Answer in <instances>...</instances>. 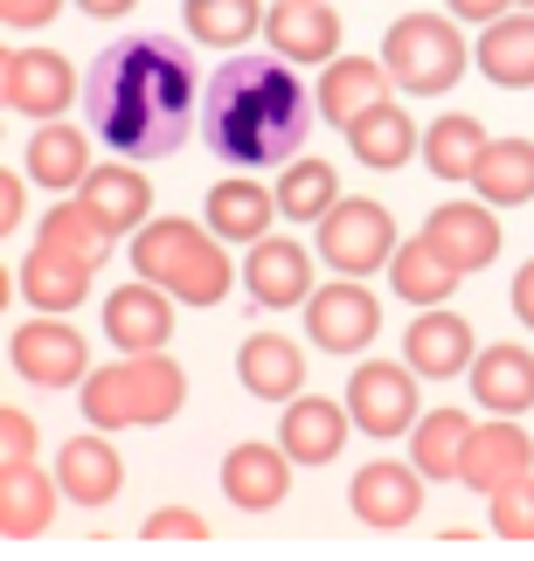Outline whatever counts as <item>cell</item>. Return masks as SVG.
<instances>
[{"instance_id":"23","label":"cell","mask_w":534,"mask_h":561,"mask_svg":"<svg viewBox=\"0 0 534 561\" xmlns=\"http://www.w3.org/2000/svg\"><path fill=\"white\" fill-rule=\"evenodd\" d=\"M56 485L70 506H112L125 485V458L104 437H70L56 450Z\"/></svg>"},{"instance_id":"19","label":"cell","mask_w":534,"mask_h":561,"mask_svg":"<svg viewBox=\"0 0 534 561\" xmlns=\"http://www.w3.org/2000/svg\"><path fill=\"white\" fill-rule=\"evenodd\" d=\"M223 492L243 513H271L292 492V450L285 444H237L223 458Z\"/></svg>"},{"instance_id":"34","label":"cell","mask_w":534,"mask_h":561,"mask_svg":"<svg viewBox=\"0 0 534 561\" xmlns=\"http://www.w3.org/2000/svg\"><path fill=\"white\" fill-rule=\"evenodd\" d=\"M35 243H49V250H63V256H77V264H91V271H98L104 256H112V243H118V236L104 229V222H98V215L83 208V202H56L49 215H42Z\"/></svg>"},{"instance_id":"27","label":"cell","mask_w":534,"mask_h":561,"mask_svg":"<svg viewBox=\"0 0 534 561\" xmlns=\"http://www.w3.org/2000/svg\"><path fill=\"white\" fill-rule=\"evenodd\" d=\"M473 396L493 409V416H521V409H534V354L514 347V340L473 354Z\"/></svg>"},{"instance_id":"37","label":"cell","mask_w":534,"mask_h":561,"mask_svg":"<svg viewBox=\"0 0 534 561\" xmlns=\"http://www.w3.org/2000/svg\"><path fill=\"white\" fill-rule=\"evenodd\" d=\"M333 202H340V181L327 160H292L277 174V215H292V222H319Z\"/></svg>"},{"instance_id":"22","label":"cell","mask_w":534,"mask_h":561,"mask_svg":"<svg viewBox=\"0 0 534 561\" xmlns=\"http://www.w3.org/2000/svg\"><path fill=\"white\" fill-rule=\"evenodd\" d=\"M348 409L327 402V396H292L285 402V423H277V444L292 450V465H333L340 444H348Z\"/></svg>"},{"instance_id":"43","label":"cell","mask_w":534,"mask_h":561,"mask_svg":"<svg viewBox=\"0 0 534 561\" xmlns=\"http://www.w3.org/2000/svg\"><path fill=\"white\" fill-rule=\"evenodd\" d=\"M21 215H29V187H21L14 174H0V229H14Z\"/></svg>"},{"instance_id":"26","label":"cell","mask_w":534,"mask_h":561,"mask_svg":"<svg viewBox=\"0 0 534 561\" xmlns=\"http://www.w3.org/2000/svg\"><path fill=\"white\" fill-rule=\"evenodd\" d=\"M473 62L500 83V91H534V8L486 21V35H479Z\"/></svg>"},{"instance_id":"1","label":"cell","mask_w":534,"mask_h":561,"mask_svg":"<svg viewBox=\"0 0 534 561\" xmlns=\"http://www.w3.org/2000/svg\"><path fill=\"white\" fill-rule=\"evenodd\" d=\"M83 104H91V133L118 160H160L188 139L195 77H188V56L167 35H133L91 62Z\"/></svg>"},{"instance_id":"15","label":"cell","mask_w":534,"mask_h":561,"mask_svg":"<svg viewBox=\"0 0 534 561\" xmlns=\"http://www.w3.org/2000/svg\"><path fill=\"white\" fill-rule=\"evenodd\" d=\"M473 327H465L458 312H438V306H423V319L410 333H402V360L423 375V381H458V375H473Z\"/></svg>"},{"instance_id":"25","label":"cell","mask_w":534,"mask_h":561,"mask_svg":"<svg viewBox=\"0 0 534 561\" xmlns=\"http://www.w3.org/2000/svg\"><path fill=\"white\" fill-rule=\"evenodd\" d=\"M91 264H77V256H63L49 243H35L21 256V298H29L35 312H77L83 298H91Z\"/></svg>"},{"instance_id":"16","label":"cell","mask_w":534,"mask_h":561,"mask_svg":"<svg viewBox=\"0 0 534 561\" xmlns=\"http://www.w3.org/2000/svg\"><path fill=\"white\" fill-rule=\"evenodd\" d=\"M527 471H534V437H527L514 416H500V423H479L473 430V450H465V471H458V479L493 500L500 485L527 479Z\"/></svg>"},{"instance_id":"14","label":"cell","mask_w":534,"mask_h":561,"mask_svg":"<svg viewBox=\"0 0 534 561\" xmlns=\"http://www.w3.org/2000/svg\"><path fill=\"white\" fill-rule=\"evenodd\" d=\"M264 42L285 62H333L340 56V14L327 0H277L264 14Z\"/></svg>"},{"instance_id":"9","label":"cell","mask_w":534,"mask_h":561,"mask_svg":"<svg viewBox=\"0 0 534 561\" xmlns=\"http://www.w3.org/2000/svg\"><path fill=\"white\" fill-rule=\"evenodd\" d=\"M306 333H313V347H327V354H361L368 340L382 333V306H375V291L361 285V277H340V285H319L306 298Z\"/></svg>"},{"instance_id":"44","label":"cell","mask_w":534,"mask_h":561,"mask_svg":"<svg viewBox=\"0 0 534 561\" xmlns=\"http://www.w3.org/2000/svg\"><path fill=\"white\" fill-rule=\"evenodd\" d=\"M514 319H521V327L534 333V256H527V264L514 271Z\"/></svg>"},{"instance_id":"36","label":"cell","mask_w":534,"mask_h":561,"mask_svg":"<svg viewBox=\"0 0 534 561\" xmlns=\"http://www.w3.org/2000/svg\"><path fill=\"white\" fill-rule=\"evenodd\" d=\"M181 14H188V35H195L202 49H243V42L264 28L258 0H181Z\"/></svg>"},{"instance_id":"8","label":"cell","mask_w":534,"mask_h":561,"mask_svg":"<svg viewBox=\"0 0 534 561\" xmlns=\"http://www.w3.org/2000/svg\"><path fill=\"white\" fill-rule=\"evenodd\" d=\"M8 360H14V375L35 381V388H70V381L91 375V347H83L77 327H63V312H42L29 327H14Z\"/></svg>"},{"instance_id":"41","label":"cell","mask_w":534,"mask_h":561,"mask_svg":"<svg viewBox=\"0 0 534 561\" xmlns=\"http://www.w3.org/2000/svg\"><path fill=\"white\" fill-rule=\"evenodd\" d=\"M63 0H0V21L8 28H42V21H56Z\"/></svg>"},{"instance_id":"21","label":"cell","mask_w":534,"mask_h":561,"mask_svg":"<svg viewBox=\"0 0 534 561\" xmlns=\"http://www.w3.org/2000/svg\"><path fill=\"white\" fill-rule=\"evenodd\" d=\"M243 285H250L258 306H306L313 298V256L298 250L292 236H264V243H250Z\"/></svg>"},{"instance_id":"20","label":"cell","mask_w":534,"mask_h":561,"mask_svg":"<svg viewBox=\"0 0 534 561\" xmlns=\"http://www.w3.org/2000/svg\"><path fill=\"white\" fill-rule=\"evenodd\" d=\"M389 62H368V56H348V62H327V77H319V91H313V104H319V118L327 125H340V133H348V125L361 118V112H375L382 98H389Z\"/></svg>"},{"instance_id":"5","label":"cell","mask_w":534,"mask_h":561,"mask_svg":"<svg viewBox=\"0 0 534 561\" xmlns=\"http://www.w3.org/2000/svg\"><path fill=\"white\" fill-rule=\"evenodd\" d=\"M382 62H389V77L410 98H444L465 77L473 49H465V35H458L452 14H402L396 28L382 35Z\"/></svg>"},{"instance_id":"18","label":"cell","mask_w":534,"mask_h":561,"mask_svg":"<svg viewBox=\"0 0 534 561\" xmlns=\"http://www.w3.org/2000/svg\"><path fill=\"white\" fill-rule=\"evenodd\" d=\"M77 202L91 208V215H98V222L112 229V236L154 222V181H146L139 167H125V160L91 167V174H83V187H77Z\"/></svg>"},{"instance_id":"6","label":"cell","mask_w":534,"mask_h":561,"mask_svg":"<svg viewBox=\"0 0 534 561\" xmlns=\"http://www.w3.org/2000/svg\"><path fill=\"white\" fill-rule=\"evenodd\" d=\"M417 368L410 360H361L354 381H348V416L361 437H375V444H389V437H410L417 430Z\"/></svg>"},{"instance_id":"45","label":"cell","mask_w":534,"mask_h":561,"mask_svg":"<svg viewBox=\"0 0 534 561\" xmlns=\"http://www.w3.org/2000/svg\"><path fill=\"white\" fill-rule=\"evenodd\" d=\"M77 8H83V14H98V21H118V14H133L139 0H77Z\"/></svg>"},{"instance_id":"17","label":"cell","mask_w":534,"mask_h":561,"mask_svg":"<svg viewBox=\"0 0 534 561\" xmlns=\"http://www.w3.org/2000/svg\"><path fill=\"white\" fill-rule=\"evenodd\" d=\"M56 500L63 485L49 479V471H35V458H8L0 465V541H35L42 527L56 520Z\"/></svg>"},{"instance_id":"33","label":"cell","mask_w":534,"mask_h":561,"mask_svg":"<svg viewBox=\"0 0 534 561\" xmlns=\"http://www.w3.org/2000/svg\"><path fill=\"white\" fill-rule=\"evenodd\" d=\"M486 146H493L486 125L473 112H452V118H438L431 133H423V167H431L438 181H473V167H479Z\"/></svg>"},{"instance_id":"40","label":"cell","mask_w":534,"mask_h":561,"mask_svg":"<svg viewBox=\"0 0 534 561\" xmlns=\"http://www.w3.org/2000/svg\"><path fill=\"white\" fill-rule=\"evenodd\" d=\"M0 458H35V416H21L14 402L0 409Z\"/></svg>"},{"instance_id":"24","label":"cell","mask_w":534,"mask_h":561,"mask_svg":"<svg viewBox=\"0 0 534 561\" xmlns=\"http://www.w3.org/2000/svg\"><path fill=\"white\" fill-rule=\"evenodd\" d=\"M208 229L223 236V243H264L271 236V215H277V187H258L250 174H229L208 187Z\"/></svg>"},{"instance_id":"39","label":"cell","mask_w":534,"mask_h":561,"mask_svg":"<svg viewBox=\"0 0 534 561\" xmlns=\"http://www.w3.org/2000/svg\"><path fill=\"white\" fill-rule=\"evenodd\" d=\"M146 541H208V520L188 513V506H167V513L146 520Z\"/></svg>"},{"instance_id":"38","label":"cell","mask_w":534,"mask_h":561,"mask_svg":"<svg viewBox=\"0 0 534 561\" xmlns=\"http://www.w3.org/2000/svg\"><path fill=\"white\" fill-rule=\"evenodd\" d=\"M493 534L500 541H534V471L493 492Z\"/></svg>"},{"instance_id":"28","label":"cell","mask_w":534,"mask_h":561,"mask_svg":"<svg viewBox=\"0 0 534 561\" xmlns=\"http://www.w3.org/2000/svg\"><path fill=\"white\" fill-rule=\"evenodd\" d=\"M237 375H243L250 396H264V402H292L298 388H306V354H298L285 333H250V340H243V354H237Z\"/></svg>"},{"instance_id":"13","label":"cell","mask_w":534,"mask_h":561,"mask_svg":"<svg viewBox=\"0 0 534 561\" xmlns=\"http://www.w3.org/2000/svg\"><path fill=\"white\" fill-rule=\"evenodd\" d=\"M354 520L361 527H410L423 513V471L417 465H396V458H375L354 471Z\"/></svg>"},{"instance_id":"30","label":"cell","mask_w":534,"mask_h":561,"mask_svg":"<svg viewBox=\"0 0 534 561\" xmlns=\"http://www.w3.org/2000/svg\"><path fill=\"white\" fill-rule=\"evenodd\" d=\"M473 416L465 409H431V416H417L410 430V465L423 479H458L465 471V450H473Z\"/></svg>"},{"instance_id":"4","label":"cell","mask_w":534,"mask_h":561,"mask_svg":"<svg viewBox=\"0 0 534 561\" xmlns=\"http://www.w3.org/2000/svg\"><path fill=\"white\" fill-rule=\"evenodd\" d=\"M83 423L91 430H133V423H167L188 402V375L167 354H118L112 368L83 375Z\"/></svg>"},{"instance_id":"12","label":"cell","mask_w":534,"mask_h":561,"mask_svg":"<svg viewBox=\"0 0 534 561\" xmlns=\"http://www.w3.org/2000/svg\"><path fill=\"white\" fill-rule=\"evenodd\" d=\"M104 340H112L118 354H160L167 340H174V291L160 285H118L104 298Z\"/></svg>"},{"instance_id":"3","label":"cell","mask_w":534,"mask_h":561,"mask_svg":"<svg viewBox=\"0 0 534 561\" xmlns=\"http://www.w3.org/2000/svg\"><path fill=\"white\" fill-rule=\"evenodd\" d=\"M133 271L146 277V285L174 291L181 306H223L229 285H237L223 236L208 222H181V215L133 229Z\"/></svg>"},{"instance_id":"2","label":"cell","mask_w":534,"mask_h":561,"mask_svg":"<svg viewBox=\"0 0 534 561\" xmlns=\"http://www.w3.org/2000/svg\"><path fill=\"white\" fill-rule=\"evenodd\" d=\"M298 62L285 56H237L208 77L202 98V139L208 153L229 160L237 174H258V167H292V153L306 146V91H298Z\"/></svg>"},{"instance_id":"32","label":"cell","mask_w":534,"mask_h":561,"mask_svg":"<svg viewBox=\"0 0 534 561\" xmlns=\"http://www.w3.org/2000/svg\"><path fill=\"white\" fill-rule=\"evenodd\" d=\"M473 187H479V202H493V208L534 202V139H493L473 167Z\"/></svg>"},{"instance_id":"10","label":"cell","mask_w":534,"mask_h":561,"mask_svg":"<svg viewBox=\"0 0 534 561\" xmlns=\"http://www.w3.org/2000/svg\"><path fill=\"white\" fill-rule=\"evenodd\" d=\"M0 98L21 118H63L77 98V70L56 49H8V62H0Z\"/></svg>"},{"instance_id":"29","label":"cell","mask_w":534,"mask_h":561,"mask_svg":"<svg viewBox=\"0 0 534 561\" xmlns=\"http://www.w3.org/2000/svg\"><path fill=\"white\" fill-rule=\"evenodd\" d=\"M348 146H354V160H361V167H375V174H396V167L410 160V153H423V139H417L410 112H402V104H389V98L348 125Z\"/></svg>"},{"instance_id":"46","label":"cell","mask_w":534,"mask_h":561,"mask_svg":"<svg viewBox=\"0 0 534 561\" xmlns=\"http://www.w3.org/2000/svg\"><path fill=\"white\" fill-rule=\"evenodd\" d=\"M521 8H534V0H521Z\"/></svg>"},{"instance_id":"42","label":"cell","mask_w":534,"mask_h":561,"mask_svg":"<svg viewBox=\"0 0 534 561\" xmlns=\"http://www.w3.org/2000/svg\"><path fill=\"white\" fill-rule=\"evenodd\" d=\"M444 8H452L458 21H479V28H486V21H500L507 8H521V0H444Z\"/></svg>"},{"instance_id":"35","label":"cell","mask_w":534,"mask_h":561,"mask_svg":"<svg viewBox=\"0 0 534 561\" xmlns=\"http://www.w3.org/2000/svg\"><path fill=\"white\" fill-rule=\"evenodd\" d=\"M389 285H396V298H410V306H444V298L458 291V271L417 236V243H396V256H389Z\"/></svg>"},{"instance_id":"11","label":"cell","mask_w":534,"mask_h":561,"mask_svg":"<svg viewBox=\"0 0 534 561\" xmlns=\"http://www.w3.org/2000/svg\"><path fill=\"white\" fill-rule=\"evenodd\" d=\"M423 243H431V250H438L458 277L486 271V264L500 256L493 202H444V208H431V222H423Z\"/></svg>"},{"instance_id":"7","label":"cell","mask_w":534,"mask_h":561,"mask_svg":"<svg viewBox=\"0 0 534 561\" xmlns=\"http://www.w3.org/2000/svg\"><path fill=\"white\" fill-rule=\"evenodd\" d=\"M319 256H327L340 277L389 271V256H396V222H389V208H382V202H361V194L333 202L327 215H319Z\"/></svg>"},{"instance_id":"31","label":"cell","mask_w":534,"mask_h":561,"mask_svg":"<svg viewBox=\"0 0 534 561\" xmlns=\"http://www.w3.org/2000/svg\"><path fill=\"white\" fill-rule=\"evenodd\" d=\"M83 174H91V139L63 118H42L35 139H29V181L70 194V187H83Z\"/></svg>"}]
</instances>
